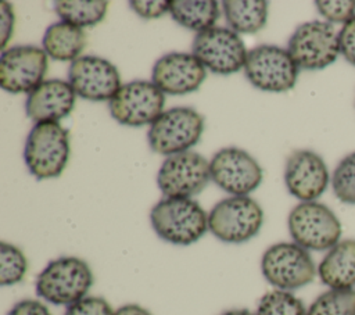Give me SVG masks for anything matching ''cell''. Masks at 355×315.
<instances>
[{"label": "cell", "mask_w": 355, "mask_h": 315, "mask_svg": "<svg viewBox=\"0 0 355 315\" xmlns=\"http://www.w3.org/2000/svg\"><path fill=\"white\" fill-rule=\"evenodd\" d=\"M165 94L148 80L123 83L110 100L111 117L128 126L151 125L162 112Z\"/></svg>", "instance_id": "obj_12"}, {"label": "cell", "mask_w": 355, "mask_h": 315, "mask_svg": "<svg viewBox=\"0 0 355 315\" xmlns=\"http://www.w3.org/2000/svg\"><path fill=\"white\" fill-rule=\"evenodd\" d=\"M204 130V117L191 107H173L164 111L147 132L150 148L172 155L197 144Z\"/></svg>", "instance_id": "obj_7"}, {"label": "cell", "mask_w": 355, "mask_h": 315, "mask_svg": "<svg viewBox=\"0 0 355 315\" xmlns=\"http://www.w3.org/2000/svg\"><path fill=\"white\" fill-rule=\"evenodd\" d=\"M330 182L323 158L312 150L293 151L284 165V183L291 196L301 201H315Z\"/></svg>", "instance_id": "obj_17"}, {"label": "cell", "mask_w": 355, "mask_h": 315, "mask_svg": "<svg viewBox=\"0 0 355 315\" xmlns=\"http://www.w3.org/2000/svg\"><path fill=\"white\" fill-rule=\"evenodd\" d=\"M300 68L287 49L259 44L247 54L244 74L248 82L263 92H287L294 87Z\"/></svg>", "instance_id": "obj_8"}, {"label": "cell", "mask_w": 355, "mask_h": 315, "mask_svg": "<svg viewBox=\"0 0 355 315\" xmlns=\"http://www.w3.org/2000/svg\"><path fill=\"white\" fill-rule=\"evenodd\" d=\"M308 315H355V289H327L311 303Z\"/></svg>", "instance_id": "obj_24"}, {"label": "cell", "mask_w": 355, "mask_h": 315, "mask_svg": "<svg viewBox=\"0 0 355 315\" xmlns=\"http://www.w3.org/2000/svg\"><path fill=\"white\" fill-rule=\"evenodd\" d=\"M115 315H153V314L139 304H125L118 309H115Z\"/></svg>", "instance_id": "obj_34"}, {"label": "cell", "mask_w": 355, "mask_h": 315, "mask_svg": "<svg viewBox=\"0 0 355 315\" xmlns=\"http://www.w3.org/2000/svg\"><path fill=\"white\" fill-rule=\"evenodd\" d=\"M94 276L89 264L79 257L51 259L37 275L36 294L53 305H71L87 296Z\"/></svg>", "instance_id": "obj_2"}, {"label": "cell", "mask_w": 355, "mask_h": 315, "mask_svg": "<svg viewBox=\"0 0 355 315\" xmlns=\"http://www.w3.org/2000/svg\"><path fill=\"white\" fill-rule=\"evenodd\" d=\"M130 8L141 18L154 19L169 12L171 1L165 0H132L129 1Z\"/></svg>", "instance_id": "obj_30"}, {"label": "cell", "mask_w": 355, "mask_h": 315, "mask_svg": "<svg viewBox=\"0 0 355 315\" xmlns=\"http://www.w3.org/2000/svg\"><path fill=\"white\" fill-rule=\"evenodd\" d=\"M225 19L236 33H255L268 21L265 0H226L222 3Z\"/></svg>", "instance_id": "obj_21"}, {"label": "cell", "mask_w": 355, "mask_h": 315, "mask_svg": "<svg viewBox=\"0 0 355 315\" xmlns=\"http://www.w3.org/2000/svg\"><path fill=\"white\" fill-rule=\"evenodd\" d=\"M318 276L327 289H355V239H344L326 251Z\"/></svg>", "instance_id": "obj_19"}, {"label": "cell", "mask_w": 355, "mask_h": 315, "mask_svg": "<svg viewBox=\"0 0 355 315\" xmlns=\"http://www.w3.org/2000/svg\"><path fill=\"white\" fill-rule=\"evenodd\" d=\"M64 315H115V309L103 297L86 296L68 305Z\"/></svg>", "instance_id": "obj_29"}, {"label": "cell", "mask_w": 355, "mask_h": 315, "mask_svg": "<svg viewBox=\"0 0 355 315\" xmlns=\"http://www.w3.org/2000/svg\"><path fill=\"white\" fill-rule=\"evenodd\" d=\"M108 1L104 0H58L54 3L55 14L61 21L79 28L101 22L107 14Z\"/></svg>", "instance_id": "obj_23"}, {"label": "cell", "mask_w": 355, "mask_h": 315, "mask_svg": "<svg viewBox=\"0 0 355 315\" xmlns=\"http://www.w3.org/2000/svg\"><path fill=\"white\" fill-rule=\"evenodd\" d=\"M155 235L175 246H190L208 230V214L193 198L164 197L150 211Z\"/></svg>", "instance_id": "obj_1"}, {"label": "cell", "mask_w": 355, "mask_h": 315, "mask_svg": "<svg viewBox=\"0 0 355 315\" xmlns=\"http://www.w3.org/2000/svg\"><path fill=\"white\" fill-rule=\"evenodd\" d=\"M47 54L36 46H12L0 56V86L10 93H31L47 72Z\"/></svg>", "instance_id": "obj_14"}, {"label": "cell", "mask_w": 355, "mask_h": 315, "mask_svg": "<svg viewBox=\"0 0 355 315\" xmlns=\"http://www.w3.org/2000/svg\"><path fill=\"white\" fill-rule=\"evenodd\" d=\"M75 99L76 93L69 82L49 79L26 96L25 111L36 124L60 122L73 110Z\"/></svg>", "instance_id": "obj_18"}, {"label": "cell", "mask_w": 355, "mask_h": 315, "mask_svg": "<svg viewBox=\"0 0 355 315\" xmlns=\"http://www.w3.org/2000/svg\"><path fill=\"white\" fill-rule=\"evenodd\" d=\"M287 50L298 68L323 69L341 54L338 32L327 21L304 22L290 36Z\"/></svg>", "instance_id": "obj_9"}, {"label": "cell", "mask_w": 355, "mask_h": 315, "mask_svg": "<svg viewBox=\"0 0 355 315\" xmlns=\"http://www.w3.org/2000/svg\"><path fill=\"white\" fill-rule=\"evenodd\" d=\"M211 180L209 161L196 151L168 155L157 173V185L165 197L190 198Z\"/></svg>", "instance_id": "obj_11"}, {"label": "cell", "mask_w": 355, "mask_h": 315, "mask_svg": "<svg viewBox=\"0 0 355 315\" xmlns=\"http://www.w3.org/2000/svg\"><path fill=\"white\" fill-rule=\"evenodd\" d=\"M28 259L24 251L7 241L0 243V284L12 286L24 280Z\"/></svg>", "instance_id": "obj_26"}, {"label": "cell", "mask_w": 355, "mask_h": 315, "mask_svg": "<svg viewBox=\"0 0 355 315\" xmlns=\"http://www.w3.org/2000/svg\"><path fill=\"white\" fill-rule=\"evenodd\" d=\"M288 233L308 251H327L341 240V222L324 204L301 201L288 214Z\"/></svg>", "instance_id": "obj_5"}, {"label": "cell", "mask_w": 355, "mask_h": 315, "mask_svg": "<svg viewBox=\"0 0 355 315\" xmlns=\"http://www.w3.org/2000/svg\"><path fill=\"white\" fill-rule=\"evenodd\" d=\"M255 315H308V308L293 291L275 289L259 298Z\"/></svg>", "instance_id": "obj_25"}, {"label": "cell", "mask_w": 355, "mask_h": 315, "mask_svg": "<svg viewBox=\"0 0 355 315\" xmlns=\"http://www.w3.org/2000/svg\"><path fill=\"white\" fill-rule=\"evenodd\" d=\"M219 315H255V312H252L247 308H236V309H227Z\"/></svg>", "instance_id": "obj_35"}, {"label": "cell", "mask_w": 355, "mask_h": 315, "mask_svg": "<svg viewBox=\"0 0 355 315\" xmlns=\"http://www.w3.org/2000/svg\"><path fill=\"white\" fill-rule=\"evenodd\" d=\"M0 10H1V49L6 50V46L12 36L14 12H12V6L7 1H1Z\"/></svg>", "instance_id": "obj_33"}, {"label": "cell", "mask_w": 355, "mask_h": 315, "mask_svg": "<svg viewBox=\"0 0 355 315\" xmlns=\"http://www.w3.org/2000/svg\"><path fill=\"white\" fill-rule=\"evenodd\" d=\"M69 150V133L60 122H40L26 136L24 161L36 179L57 178L67 167Z\"/></svg>", "instance_id": "obj_3"}, {"label": "cell", "mask_w": 355, "mask_h": 315, "mask_svg": "<svg viewBox=\"0 0 355 315\" xmlns=\"http://www.w3.org/2000/svg\"><path fill=\"white\" fill-rule=\"evenodd\" d=\"M261 272L275 289L293 291L313 282L318 266L308 250L294 241H280L263 251Z\"/></svg>", "instance_id": "obj_4"}, {"label": "cell", "mask_w": 355, "mask_h": 315, "mask_svg": "<svg viewBox=\"0 0 355 315\" xmlns=\"http://www.w3.org/2000/svg\"><path fill=\"white\" fill-rule=\"evenodd\" d=\"M43 50L57 61H75L86 46V33L82 28L58 21L51 24L43 36Z\"/></svg>", "instance_id": "obj_20"}, {"label": "cell", "mask_w": 355, "mask_h": 315, "mask_svg": "<svg viewBox=\"0 0 355 315\" xmlns=\"http://www.w3.org/2000/svg\"><path fill=\"white\" fill-rule=\"evenodd\" d=\"M319 14L330 24H345L355 17V0H318Z\"/></svg>", "instance_id": "obj_28"}, {"label": "cell", "mask_w": 355, "mask_h": 315, "mask_svg": "<svg viewBox=\"0 0 355 315\" xmlns=\"http://www.w3.org/2000/svg\"><path fill=\"white\" fill-rule=\"evenodd\" d=\"M7 315H53L47 305L39 300L24 298L15 303Z\"/></svg>", "instance_id": "obj_32"}, {"label": "cell", "mask_w": 355, "mask_h": 315, "mask_svg": "<svg viewBox=\"0 0 355 315\" xmlns=\"http://www.w3.org/2000/svg\"><path fill=\"white\" fill-rule=\"evenodd\" d=\"M207 76L205 67L193 53L164 54L153 67L151 82L164 93L183 96L197 90Z\"/></svg>", "instance_id": "obj_16"}, {"label": "cell", "mask_w": 355, "mask_h": 315, "mask_svg": "<svg viewBox=\"0 0 355 315\" xmlns=\"http://www.w3.org/2000/svg\"><path fill=\"white\" fill-rule=\"evenodd\" d=\"M68 82L76 96L90 101L111 100L122 86L116 67L97 56H80L72 61Z\"/></svg>", "instance_id": "obj_15"}, {"label": "cell", "mask_w": 355, "mask_h": 315, "mask_svg": "<svg viewBox=\"0 0 355 315\" xmlns=\"http://www.w3.org/2000/svg\"><path fill=\"white\" fill-rule=\"evenodd\" d=\"M263 223L261 205L250 196H230L208 214V230L220 241L240 244L255 237Z\"/></svg>", "instance_id": "obj_6"}, {"label": "cell", "mask_w": 355, "mask_h": 315, "mask_svg": "<svg viewBox=\"0 0 355 315\" xmlns=\"http://www.w3.org/2000/svg\"><path fill=\"white\" fill-rule=\"evenodd\" d=\"M193 54L218 75H232L245 65L248 50L240 35L230 28L212 26L194 36Z\"/></svg>", "instance_id": "obj_10"}, {"label": "cell", "mask_w": 355, "mask_h": 315, "mask_svg": "<svg viewBox=\"0 0 355 315\" xmlns=\"http://www.w3.org/2000/svg\"><path fill=\"white\" fill-rule=\"evenodd\" d=\"M340 53L355 67V17L345 22L338 31Z\"/></svg>", "instance_id": "obj_31"}, {"label": "cell", "mask_w": 355, "mask_h": 315, "mask_svg": "<svg viewBox=\"0 0 355 315\" xmlns=\"http://www.w3.org/2000/svg\"><path fill=\"white\" fill-rule=\"evenodd\" d=\"M211 180L232 196H248L262 182L263 171L245 150L225 147L209 161Z\"/></svg>", "instance_id": "obj_13"}, {"label": "cell", "mask_w": 355, "mask_h": 315, "mask_svg": "<svg viewBox=\"0 0 355 315\" xmlns=\"http://www.w3.org/2000/svg\"><path fill=\"white\" fill-rule=\"evenodd\" d=\"M219 12V4L214 0H172L169 7L173 21L197 33L215 26Z\"/></svg>", "instance_id": "obj_22"}, {"label": "cell", "mask_w": 355, "mask_h": 315, "mask_svg": "<svg viewBox=\"0 0 355 315\" xmlns=\"http://www.w3.org/2000/svg\"><path fill=\"white\" fill-rule=\"evenodd\" d=\"M331 187L341 203L355 205V151L345 155L334 168Z\"/></svg>", "instance_id": "obj_27"}]
</instances>
